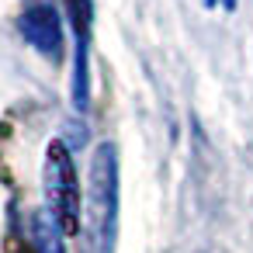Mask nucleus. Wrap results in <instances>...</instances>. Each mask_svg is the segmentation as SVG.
I'll return each instance as SVG.
<instances>
[{"instance_id": "obj_3", "label": "nucleus", "mask_w": 253, "mask_h": 253, "mask_svg": "<svg viewBox=\"0 0 253 253\" xmlns=\"http://www.w3.org/2000/svg\"><path fill=\"white\" fill-rule=\"evenodd\" d=\"M18 28H21L25 42H28L35 52H42L45 59H59V56H63V25H59L56 7H49V4L28 7V11L21 14Z\"/></svg>"}, {"instance_id": "obj_1", "label": "nucleus", "mask_w": 253, "mask_h": 253, "mask_svg": "<svg viewBox=\"0 0 253 253\" xmlns=\"http://www.w3.org/2000/svg\"><path fill=\"white\" fill-rule=\"evenodd\" d=\"M118 229V153L111 142H101L90 156L87 184V232L94 253H115Z\"/></svg>"}, {"instance_id": "obj_4", "label": "nucleus", "mask_w": 253, "mask_h": 253, "mask_svg": "<svg viewBox=\"0 0 253 253\" xmlns=\"http://www.w3.org/2000/svg\"><path fill=\"white\" fill-rule=\"evenodd\" d=\"M73 11L77 32V63H73V108L87 111L90 104V73H87V49H90V0H66Z\"/></svg>"}, {"instance_id": "obj_6", "label": "nucleus", "mask_w": 253, "mask_h": 253, "mask_svg": "<svg viewBox=\"0 0 253 253\" xmlns=\"http://www.w3.org/2000/svg\"><path fill=\"white\" fill-rule=\"evenodd\" d=\"M208 7H225V11H232L236 7V0H205Z\"/></svg>"}, {"instance_id": "obj_5", "label": "nucleus", "mask_w": 253, "mask_h": 253, "mask_svg": "<svg viewBox=\"0 0 253 253\" xmlns=\"http://www.w3.org/2000/svg\"><path fill=\"white\" fill-rule=\"evenodd\" d=\"M32 236H35V250L39 253H66V246H63V225H59V218L49 208H42V211L32 215Z\"/></svg>"}, {"instance_id": "obj_2", "label": "nucleus", "mask_w": 253, "mask_h": 253, "mask_svg": "<svg viewBox=\"0 0 253 253\" xmlns=\"http://www.w3.org/2000/svg\"><path fill=\"white\" fill-rule=\"evenodd\" d=\"M45 198L63 232H80V180L63 139H52L45 149Z\"/></svg>"}]
</instances>
